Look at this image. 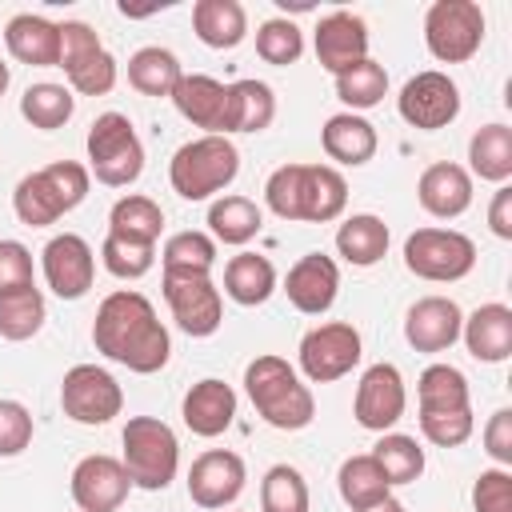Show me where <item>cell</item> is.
<instances>
[{"label": "cell", "mask_w": 512, "mask_h": 512, "mask_svg": "<svg viewBox=\"0 0 512 512\" xmlns=\"http://www.w3.org/2000/svg\"><path fill=\"white\" fill-rule=\"evenodd\" d=\"M180 412H184V424H188L192 436L212 440V436H220V432L232 428V420H236V392H232V384H224L216 376L196 380L184 392Z\"/></svg>", "instance_id": "cb8c5ba5"}, {"label": "cell", "mask_w": 512, "mask_h": 512, "mask_svg": "<svg viewBox=\"0 0 512 512\" xmlns=\"http://www.w3.org/2000/svg\"><path fill=\"white\" fill-rule=\"evenodd\" d=\"M404 268L420 280L452 284L476 268V244L456 228H416L404 240Z\"/></svg>", "instance_id": "9c48e42d"}, {"label": "cell", "mask_w": 512, "mask_h": 512, "mask_svg": "<svg viewBox=\"0 0 512 512\" xmlns=\"http://www.w3.org/2000/svg\"><path fill=\"white\" fill-rule=\"evenodd\" d=\"M316 60L332 76L348 72L352 64L368 60V28L352 12H328L316 24Z\"/></svg>", "instance_id": "603a6c76"}, {"label": "cell", "mask_w": 512, "mask_h": 512, "mask_svg": "<svg viewBox=\"0 0 512 512\" xmlns=\"http://www.w3.org/2000/svg\"><path fill=\"white\" fill-rule=\"evenodd\" d=\"M364 512H404V504L388 496V500H380V504H372V508H364Z\"/></svg>", "instance_id": "816d5d0a"}, {"label": "cell", "mask_w": 512, "mask_h": 512, "mask_svg": "<svg viewBox=\"0 0 512 512\" xmlns=\"http://www.w3.org/2000/svg\"><path fill=\"white\" fill-rule=\"evenodd\" d=\"M128 472L116 456H84L76 468H72V500L80 512H116L124 500H128Z\"/></svg>", "instance_id": "ffe728a7"}, {"label": "cell", "mask_w": 512, "mask_h": 512, "mask_svg": "<svg viewBox=\"0 0 512 512\" xmlns=\"http://www.w3.org/2000/svg\"><path fill=\"white\" fill-rule=\"evenodd\" d=\"M36 288L32 284V252L20 240H0V296Z\"/></svg>", "instance_id": "c3c4849f"}, {"label": "cell", "mask_w": 512, "mask_h": 512, "mask_svg": "<svg viewBox=\"0 0 512 512\" xmlns=\"http://www.w3.org/2000/svg\"><path fill=\"white\" fill-rule=\"evenodd\" d=\"M464 348L480 364H500L512 356V308L504 304H480L464 324H460Z\"/></svg>", "instance_id": "484cf974"}, {"label": "cell", "mask_w": 512, "mask_h": 512, "mask_svg": "<svg viewBox=\"0 0 512 512\" xmlns=\"http://www.w3.org/2000/svg\"><path fill=\"white\" fill-rule=\"evenodd\" d=\"M164 300L172 308V320L188 336H212L224 320L220 288L212 276H164Z\"/></svg>", "instance_id": "2e32d148"}, {"label": "cell", "mask_w": 512, "mask_h": 512, "mask_svg": "<svg viewBox=\"0 0 512 512\" xmlns=\"http://www.w3.org/2000/svg\"><path fill=\"white\" fill-rule=\"evenodd\" d=\"M164 276H208L216 264V240L204 232H176L164 244Z\"/></svg>", "instance_id": "74e56055"}, {"label": "cell", "mask_w": 512, "mask_h": 512, "mask_svg": "<svg viewBox=\"0 0 512 512\" xmlns=\"http://www.w3.org/2000/svg\"><path fill=\"white\" fill-rule=\"evenodd\" d=\"M264 200L280 220L328 224L344 212L348 184L328 164H280L264 184Z\"/></svg>", "instance_id": "7a4b0ae2"}, {"label": "cell", "mask_w": 512, "mask_h": 512, "mask_svg": "<svg viewBox=\"0 0 512 512\" xmlns=\"http://www.w3.org/2000/svg\"><path fill=\"white\" fill-rule=\"evenodd\" d=\"M124 472L136 488L144 492H160L172 484L176 468H180V444L176 432L156 420V416H132L124 424Z\"/></svg>", "instance_id": "52a82bcc"}, {"label": "cell", "mask_w": 512, "mask_h": 512, "mask_svg": "<svg viewBox=\"0 0 512 512\" xmlns=\"http://www.w3.org/2000/svg\"><path fill=\"white\" fill-rule=\"evenodd\" d=\"M336 252L352 268H372L388 252V224L372 212H356L336 228Z\"/></svg>", "instance_id": "f546056e"}, {"label": "cell", "mask_w": 512, "mask_h": 512, "mask_svg": "<svg viewBox=\"0 0 512 512\" xmlns=\"http://www.w3.org/2000/svg\"><path fill=\"white\" fill-rule=\"evenodd\" d=\"M384 92H388V72H384V64H376L372 56L336 76V96H340L348 108H376V104L384 100Z\"/></svg>", "instance_id": "7bdbcfd3"}, {"label": "cell", "mask_w": 512, "mask_h": 512, "mask_svg": "<svg viewBox=\"0 0 512 512\" xmlns=\"http://www.w3.org/2000/svg\"><path fill=\"white\" fill-rule=\"evenodd\" d=\"M244 392L264 424L280 432H300L316 416V400L308 384H300L296 368L284 356H256L244 368Z\"/></svg>", "instance_id": "3957f363"}, {"label": "cell", "mask_w": 512, "mask_h": 512, "mask_svg": "<svg viewBox=\"0 0 512 512\" xmlns=\"http://www.w3.org/2000/svg\"><path fill=\"white\" fill-rule=\"evenodd\" d=\"M240 172V152L228 136H200L172 152L168 180L172 192L184 200H208L212 192L228 188Z\"/></svg>", "instance_id": "8992f818"}, {"label": "cell", "mask_w": 512, "mask_h": 512, "mask_svg": "<svg viewBox=\"0 0 512 512\" xmlns=\"http://www.w3.org/2000/svg\"><path fill=\"white\" fill-rule=\"evenodd\" d=\"M180 76H184L180 60L168 48H156V44L132 52V60H128V84L144 96H172Z\"/></svg>", "instance_id": "e575fe53"}, {"label": "cell", "mask_w": 512, "mask_h": 512, "mask_svg": "<svg viewBox=\"0 0 512 512\" xmlns=\"http://www.w3.org/2000/svg\"><path fill=\"white\" fill-rule=\"evenodd\" d=\"M88 168L108 188H128L144 172V148L128 116L100 112L88 128Z\"/></svg>", "instance_id": "ba28073f"}, {"label": "cell", "mask_w": 512, "mask_h": 512, "mask_svg": "<svg viewBox=\"0 0 512 512\" xmlns=\"http://www.w3.org/2000/svg\"><path fill=\"white\" fill-rule=\"evenodd\" d=\"M244 480H248V468L236 452L208 448L188 468V496L200 508H224L244 492Z\"/></svg>", "instance_id": "d6986e66"}, {"label": "cell", "mask_w": 512, "mask_h": 512, "mask_svg": "<svg viewBox=\"0 0 512 512\" xmlns=\"http://www.w3.org/2000/svg\"><path fill=\"white\" fill-rule=\"evenodd\" d=\"M92 344H96V352H104L108 360H116L140 376L160 372L172 352L168 328L156 320L152 300L132 288H120L100 300L96 320H92Z\"/></svg>", "instance_id": "6da1fadb"}, {"label": "cell", "mask_w": 512, "mask_h": 512, "mask_svg": "<svg viewBox=\"0 0 512 512\" xmlns=\"http://www.w3.org/2000/svg\"><path fill=\"white\" fill-rule=\"evenodd\" d=\"M4 88H8V64L0 60V96H4Z\"/></svg>", "instance_id": "f5cc1de1"}, {"label": "cell", "mask_w": 512, "mask_h": 512, "mask_svg": "<svg viewBox=\"0 0 512 512\" xmlns=\"http://www.w3.org/2000/svg\"><path fill=\"white\" fill-rule=\"evenodd\" d=\"M260 224H264V216L248 196H220L208 208V228L224 244H248L260 232Z\"/></svg>", "instance_id": "8d00e7d4"}, {"label": "cell", "mask_w": 512, "mask_h": 512, "mask_svg": "<svg viewBox=\"0 0 512 512\" xmlns=\"http://www.w3.org/2000/svg\"><path fill=\"white\" fill-rule=\"evenodd\" d=\"M468 164L480 180L504 184L512 176V128L508 124H484L468 140Z\"/></svg>", "instance_id": "836d02e7"}, {"label": "cell", "mask_w": 512, "mask_h": 512, "mask_svg": "<svg viewBox=\"0 0 512 512\" xmlns=\"http://www.w3.org/2000/svg\"><path fill=\"white\" fill-rule=\"evenodd\" d=\"M320 140H324V152L340 164H368L376 156V128L356 116V112H336L324 120L320 128Z\"/></svg>", "instance_id": "f1b7e54d"}, {"label": "cell", "mask_w": 512, "mask_h": 512, "mask_svg": "<svg viewBox=\"0 0 512 512\" xmlns=\"http://www.w3.org/2000/svg\"><path fill=\"white\" fill-rule=\"evenodd\" d=\"M60 68L80 96H104L116 88V60L84 20L60 24Z\"/></svg>", "instance_id": "8fae6325"}, {"label": "cell", "mask_w": 512, "mask_h": 512, "mask_svg": "<svg viewBox=\"0 0 512 512\" xmlns=\"http://www.w3.org/2000/svg\"><path fill=\"white\" fill-rule=\"evenodd\" d=\"M44 280L48 288L60 296V300H80L88 288H92V276H96V256L88 248L84 236L76 232H60L44 244Z\"/></svg>", "instance_id": "ac0fdd59"}, {"label": "cell", "mask_w": 512, "mask_h": 512, "mask_svg": "<svg viewBox=\"0 0 512 512\" xmlns=\"http://www.w3.org/2000/svg\"><path fill=\"white\" fill-rule=\"evenodd\" d=\"M396 108H400V116H404L412 128L436 132V128H448V124L460 116V88H456L444 72L428 68V72H416V76L400 88Z\"/></svg>", "instance_id": "5bb4252c"}, {"label": "cell", "mask_w": 512, "mask_h": 512, "mask_svg": "<svg viewBox=\"0 0 512 512\" xmlns=\"http://www.w3.org/2000/svg\"><path fill=\"white\" fill-rule=\"evenodd\" d=\"M372 460L380 464L388 484H412L424 472V448L404 432H380V440L372 444Z\"/></svg>", "instance_id": "d590c367"}, {"label": "cell", "mask_w": 512, "mask_h": 512, "mask_svg": "<svg viewBox=\"0 0 512 512\" xmlns=\"http://www.w3.org/2000/svg\"><path fill=\"white\" fill-rule=\"evenodd\" d=\"M420 396V432L436 448H460L476 420H472V400H468V380L452 364H428L416 380Z\"/></svg>", "instance_id": "277c9868"}, {"label": "cell", "mask_w": 512, "mask_h": 512, "mask_svg": "<svg viewBox=\"0 0 512 512\" xmlns=\"http://www.w3.org/2000/svg\"><path fill=\"white\" fill-rule=\"evenodd\" d=\"M4 44L20 64L60 68V24H52L44 16H32V12L12 16L4 28Z\"/></svg>", "instance_id": "4316f807"}, {"label": "cell", "mask_w": 512, "mask_h": 512, "mask_svg": "<svg viewBox=\"0 0 512 512\" xmlns=\"http://www.w3.org/2000/svg\"><path fill=\"white\" fill-rule=\"evenodd\" d=\"M192 28H196L200 44L224 52L248 36V12L240 0H196L192 4Z\"/></svg>", "instance_id": "83f0119b"}, {"label": "cell", "mask_w": 512, "mask_h": 512, "mask_svg": "<svg viewBox=\"0 0 512 512\" xmlns=\"http://www.w3.org/2000/svg\"><path fill=\"white\" fill-rule=\"evenodd\" d=\"M336 488H340V500L352 508V512H364L380 500H388V480L380 472V464L372 460V452H360V456H348L336 472Z\"/></svg>", "instance_id": "1f68e13d"}, {"label": "cell", "mask_w": 512, "mask_h": 512, "mask_svg": "<svg viewBox=\"0 0 512 512\" xmlns=\"http://www.w3.org/2000/svg\"><path fill=\"white\" fill-rule=\"evenodd\" d=\"M488 224L500 240H512V188H504V184L496 188V196L488 204Z\"/></svg>", "instance_id": "f907efd6"}, {"label": "cell", "mask_w": 512, "mask_h": 512, "mask_svg": "<svg viewBox=\"0 0 512 512\" xmlns=\"http://www.w3.org/2000/svg\"><path fill=\"white\" fill-rule=\"evenodd\" d=\"M44 296L40 288H20L0 296V336L4 340H32L44 328Z\"/></svg>", "instance_id": "ab89813d"}, {"label": "cell", "mask_w": 512, "mask_h": 512, "mask_svg": "<svg viewBox=\"0 0 512 512\" xmlns=\"http://www.w3.org/2000/svg\"><path fill=\"white\" fill-rule=\"evenodd\" d=\"M232 88V132H264L276 116V96L264 80H236Z\"/></svg>", "instance_id": "60d3db41"}, {"label": "cell", "mask_w": 512, "mask_h": 512, "mask_svg": "<svg viewBox=\"0 0 512 512\" xmlns=\"http://www.w3.org/2000/svg\"><path fill=\"white\" fill-rule=\"evenodd\" d=\"M32 444V412L20 400H0V456H20Z\"/></svg>", "instance_id": "7dc6e473"}, {"label": "cell", "mask_w": 512, "mask_h": 512, "mask_svg": "<svg viewBox=\"0 0 512 512\" xmlns=\"http://www.w3.org/2000/svg\"><path fill=\"white\" fill-rule=\"evenodd\" d=\"M360 356H364L360 332L352 324H344V320L316 324L300 340V372L312 384H332V380L348 376L360 364Z\"/></svg>", "instance_id": "7c38bea8"}, {"label": "cell", "mask_w": 512, "mask_h": 512, "mask_svg": "<svg viewBox=\"0 0 512 512\" xmlns=\"http://www.w3.org/2000/svg\"><path fill=\"white\" fill-rule=\"evenodd\" d=\"M416 196H420V208H424L428 216L452 220V216L468 212V204H472V176H468L460 164H452V160L428 164V168L420 172Z\"/></svg>", "instance_id": "d4e9b609"}, {"label": "cell", "mask_w": 512, "mask_h": 512, "mask_svg": "<svg viewBox=\"0 0 512 512\" xmlns=\"http://www.w3.org/2000/svg\"><path fill=\"white\" fill-rule=\"evenodd\" d=\"M160 232H164V212L148 196H120L112 204V212H108V236H120V240L152 244L156 248Z\"/></svg>", "instance_id": "d6a6232c"}, {"label": "cell", "mask_w": 512, "mask_h": 512, "mask_svg": "<svg viewBox=\"0 0 512 512\" xmlns=\"http://www.w3.org/2000/svg\"><path fill=\"white\" fill-rule=\"evenodd\" d=\"M484 452H488L500 468L512 464V408L492 412V420L484 424Z\"/></svg>", "instance_id": "681fc988"}, {"label": "cell", "mask_w": 512, "mask_h": 512, "mask_svg": "<svg viewBox=\"0 0 512 512\" xmlns=\"http://www.w3.org/2000/svg\"><path fill=\"white\" fill-rule=\"evenodd\" d=\"M404 404H408V392H404V376L396 364L380 360L372 364L360 384H356V400H352V416L360 428L368 432H388L400 416H404Z\"/></svg>", "instance_id": "9a60e30c"}, {"label": "cell", "mask_w": 512, "mask_h": 512, "mask_svg": "<svg viewBox=\"0 0 512 512\" xmlns=\"http://www.w3.org/2000/svg\"><path fill=\"white\" fill-rule=\"evenodd\" d=\"M336 288H340V268L332 256L324 252H308L300 256L292 268H288V280H284V292H288V304L304 316H320L332 308L336 300Z\"/></svg>", "instance_id": "44dd1931"}, {"label": "cell", "mask_w": 512, "mask_h": 512, "mask_svg": "<svg viewBox=\"0 0 512 512\" xmlns=\"http://www.w3.org/2000/svg\"><path fill=\"white\" fill-rule=\"evenodd\" d=\"M76 112V96L64 88V84H32L24 96H20V116L32 124V128H64Z\"/></svg>", "instance_id": "f35d334b"}, {"label": "cell", "mask_w": 512, "mask_h": 512, "mask_svg": "<svg viewBox=\"0 0 512 512\" xmlns=\"http://www.w3.org/2000/svg\"><path fill=\"white\" fill-rule=\"evenodd\" d=\"M172 104L188 124L204 128V136H228L232 132V88L220 84L216 76H204V72L180 76Z\"/></svg>", "instance_id": "e0dca14e"}, {"label": "cell", "mask_w": 512, "mask_h": 512, "mask_svg": "<svg viewBox=\"0 0 512 512\" xmlns=\"http://www.w3.org/2000/svg\"><path fill=\"white\" fill-rule=\"evenodd\" d=\"M256 52H260L264 64L284 68V64H296V60H300V52H304V36H300V28H296L292 20L272 16V20H264L260 32H256Z\"/></svg>", "instance_id": "ee69618b"}, {"label": "cell", "mask_w": 512, "mask_h": 512, "mask_svg": "<svg viewBox=\"0 0 512 512\" xmlns=\"http://www.w3.org/2000/svg\"><path fill=\"white\" fill-rule=\"evenodd\" d=\"M424 44L444 64H464L484 44V8L476 0H436L424 12Z\"/></svg>", "instance_id": "30bf717a"}, {"label": "cell", "mask_w": 512, "mask_h": 512, "mask_svg": "<svg viewBox=\"0 0 512 512\" xmlns=\"http://www.w3.org/2000/svg\"><path fill=\"white\" fill-rule=\"evenodd\" d=\"M60 408L68 420L76 424H108L112 416H120L124 408V392L116 384L112 372L96 368V364H76L64 372V384H60Z\"/></svg>", "instance_id": "4fadbf2b"}, {"label": "cell", "mask_w": 512, "mask_h": 512, "mask_svg": "<svg viewBox=\"0 0 512 512\" xmlns=\"http://www.w3.org/2000/svg\"><path fill=\"white\" fill-rule=\"evenodd\" d=\"M100 256H104V268H108L112 276H120V280H140V276L152 268L156 248H152V244H132V240H120V236H108L104 248H100Z\"/></svg>", "instance_id": "f6af8a7d"}, {"label": "cell", "mask_w": 512, "mask_h": 512, "mask_svg": "<svg viewBox=\"0 0 512 512\" xmlns=\"http://www.w3.org/2000/svg\"><path fill=\"white\" fill-rule=\"evenodd\" d=\"M260 508L264 512H308V484L300 468L272 464L260 480Z\"/></svg>", "instance_id": "b9f144b4"}, {"label": "cell", "mask_w": 512, "mask_h": 512, "mask_svg": "<svg viewBox=\"0 0 512 512\" xmlns=\"http://www.w3.org/2000/svg\"><path fill=\"white\" fill-rule=\"evenodd\" d=\"M460 324H464V312H460L456 300L424 296L404 316V340L416 352H444V348H452L460 340Z\"/></svg>", "instance_id": "7402d4cb"}, {"label": "cell", "mask_w": 512, "mask_h": 512, "mask_svg": "<svg viewBox=\"0 0 512 512\" xmlns=\"http://www.w3.org/2000/svg\"><path fill=\"white\" fill-rule=\"evenodd\" d=\"M472 508L476 512H512V472L484 468L472 484Z\"/></svg>", "instance_id": "bcb514c9"}, {"label": "cell", "mask_w": 512, "mask_h": 512, "mask_svg": "<svg viewBox=\"0 0 512 512\" xmlns=\"http://www.w3.org/2000/svg\"><path fill=\"white\" fill-rule=\"evenodd\" d=\"M88 196V168L76 160H56L40 172H28L16 192H12V208L20 216V224L28 228H48L56 224L64 212H72L80 200Z\"/></svg>", "instance_id": "5b68a950"}, {"label": "cell", "mask_w": 512, "mask_h": 512, "mask_svg": "<svg viewBox=\"0 0 512 512\" xmlns=\"http://www.w3.org/2000/svg\"><path fill=\"white\" fill-rule=\"evenodd\" d=\"M224 292L244 304V308H256L264 304L272 292H276V268L268 256H256V252H240L228 260L224 268Z\"/></svg>", "instance_id": "4dcf8cb0"}]
</instances>
